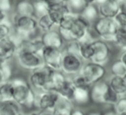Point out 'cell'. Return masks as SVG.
<instances>
[{
    "label": "cell",
    "mask_w": 126,
    "mask_h": 115,
    "mask_svg": "<svg viewBox=\"0 0 126 115\" xmlns=\"http://www.w3.org/2000/svg\"><path fill=\"white\" fill-rule=\"evenodd\" d=\"M120 98H121V96H120L118 93H116V92L110 86L108 92H107L106 95H105L104 104L109 105V106H113V105L118 102V100Z\"/></svg>",
    "instance_id": "obj_32"
},
{
    "label": "cell",
    "mask_w": 126,
    "mask_h": 115,
    "mask_svg": "<svg viewBox=\"0 0 126 115\" xmlns=\"http://www.w3.org/2000/svg\"><path fill=\"white\" fill-rule=\"evenodd\" d=\"M72 79L75 83L76 87H85V88H90L91 87V84L87 81V79L83 76H81L79 73L78 75L74 76L72 77Z\"/></svg>",
    "instance_id": "obj_36"
},
{
    "label": "cell",
    "mask_w": 126,
    "mask_h": 115,
    "mask_svg": "<svg viewBox=\"0 0 126 115\" xmlns=\"http://www.w3.org/2000/svg\"><path fill=\"white\" fill-rule=\"evenodd\" d=\"M45 1H46V3H47V5L50 7V6H52V5H54V4L58 3V2H60V1H62V0H45Z\"/></svg>",
    "instance_id": "obj_44"
},
{
    "label": "cell",
    "mask_w": 126,
    "mask_h": 115,
    "mask_svg": "<svg viewBox=\"0 0 126 115\" xmlns=\"http://www.w3.org/2000/svg\"><path fill=\"white\" fill-rule=\"evenodd\" d=\"M75 88H76V86H75V83L73 81V79L67 77L65 81L63 82L62 84H61V86L59 87V89L57 90V93L62 98L73 101Z\"/></svg>",
    "instance_id": "obj_24"
},
{
    "label": "cell",
    "mask_w": 126,
    "mask_h": 115,
    "mask_svg": "<svg viewBox=\"0 0 126 115\" xmlns=\"http://www.w3.org/2000/svg\"><path fill=\"white\" fill-rule=\"evenodd\" d=\"M45 65L51 70H61L63 58V49L45 47L42 52Z\"/></svg>",
    "instance_id": "obj_10"
},
{
    "label": "cell",
    "mask_w": 126,
    "mask_h": 115,
    "mask_svg": "<svg viewBox=\"0 0 126 115\" xmlns=\"http://www.w3.org/2000/svg\"><path fill=\"white\" fill-rule=\"evenodd\" d=\"M110 73L112 76H118V77H125L126 76V65L117 58L114 60L110 67Z\"/></svg>",
    "instance_id": "obj_28"
},
{
    "label": "cell",
    "mask_w": 126,
    "mask_h": 115,
    "mask_svg": "<svg viewBox=\"0 0 126 115\" xmlns=\"http://www.w3.org/2000/svg\"><path fill=\"white\" fill-rule=\"evenodd\" d=\"M37 19H38V28L43 33L56 27V25L54 24V22L52 21L50 16H48V14L39 16V17H37Z\"/></svg>",
    "instance_id": "obj_26"
},
{
    "label": "cell",
    "mask_w": 126,
    "mask_h": 115,
    "mask_svg": "<svg viewBox=\"0 0 126 115\" xmlns=\"http://www.w3.org/2000/svg\"><path fill=\"white\" fill-rule=\"evenodd\" d=\"M11 81L14 85V99L16 102L27 108L35 107L37 93L32 89L28 82L21 77H14Z\"/></svg>",
    "instance_id": "obj_1"
},
{
    "label": "cell",
    "mask_w": 126,
    "mask_h": 115,
    "mask_svg": "<svg viewBox=\"0 0 126 115\" xmlns=\"http://www.w3.org/2000/svg\"><path fill=\"white\" fill-rule=\"evenodd\" d=\"M38 29V19L35 16H18L14 21V30L23 40L32 38V35Z\"/></svg>",
    "instance_id": "obj_4"
},
{
    "label": "cell",
    "mask_w": 126,
    "mask_h": 115,
    "mask_svg": "<svg viewBox=\"0 0 126 115\" xmlns=\"http://www.w3.org/2000/svg\"><path fill=\"white\" fill-rule=\"evenodd\" d=\"M36 104L39 110L34 113L39 114H53V108L59 100L60 96L57 92L51 90H41L36 92Z\"/></svg>",
    "instance_id": "obj_2"
},
{
    "label": "cell",
    "mask_w": 126,
    "mask_h": 115,
    "mask_svg": "<svg viewBox=\"0 0 126 115\" xmlns=\"http://www.w3.org/2000/svg\"><path fill=\"white\" fill-rule=\"evenodd\" d=\"M112 107L115 114H126V96H122Z\"/></svg>",
    "instance_id": "obj_35"
},
{
    "label": "cell",
    "mask_w": 126,
    "mask_h": 115,
    "mask_svg": "<svg viewBox=\"0 0 126 115\" xmlns=\"http://www.w3.org/2000/svg\"><path fill=\"white\" fill-rule=\"evenodd\" d=\"M91 25H92L91 23H89L87 20L82 18L79 14L77 18L74 21V24H73L71 30H70L73 40L80 41L84 37L91 34Z\"/></svg>",
    "instance_id": "obj_11"
},
{
    "label": "cell",
    "mask_w": 126,
    "mask_h": 115,
    "mask_svg": "<svg viewBox=\"0 0 126 115\" xmlns=\"http://www.w3.org/2000/svg\"><path fill=\"white\" fill-rule=\"evenodd\" d=\"M113 19H114V21L116 22V24H117V26L119 27V28H124L126 29V14L125 13H123V12H119L116 16L113 17Z\"/></svg>",
    "instance_id": "obj_39"
},
{
    "label": "cell",
    "mask_w": 126,
    "mask_h": 115,
    "mask_svg": "<svg viewBox=\"0 0 126 115\" xmlns=\"http://www.w3.org/2000/svg\"><path fill=\"white\" fill-rule=\"evenodd\" d=\"M82 114H84V112L81 109H79V108H75L73 110V113H72V115H82Z\"/></svg>",
    "instance_id": "obj_45"
},
{
    "label": "cell",
    "mask_w": 126,
    "mask_h": 115,
    "mask_svg": "<svg viewBox=\"0 0 126 115\" xmlns=\"http://www.w3.org/2000/svg\"><path fill=\"white\" fill-rule=\"evenodd\" d=\"M16 55L18 65L23 69L33 71L35 69L45 66L44 59L39 53L32 52L26 49H18Z\"/></svg>",
    "instance_id": "obj_5"
},
{
    "label": "cell",
    "mask_w": 126,
    "mask_h": 115,
    "mask_svg": "<svg viewBox=\"0 0 126 115\" xmlns=\"http://www.w3.org/2000/svg\"><path fill=\"white\" fill-rule=\"evenodd\" d=\"M92 46H93V56L91 61L105 66L109 62L111 55V49L109 43L99 38V39H95L92 42Z\"/></svg>",
    "instance_id": "obj_8"
},
{
    "label": "cell",
    "mask_w": 126,
    "mask_h": 115,
    "mask_svg": "<svg viewBox=\"0 0 126 115\" xmlns=\"http://www.w3.org/2000/svg\"><path fill=\"white\" fill-rule=\"evenodd\" d=\"M34 8H35V16L36 17L46 15L48 13V10H49V6L46 3L45 0H35Z\"/></svg>",
    "instance_id": "obj_33"
},
{
    "label": "cell",
    "mask_w": 126,
    "mask_h": 115,
    "mask_svg": "<svg viewBox=\"0 0 126 115\" xmlns=\"http://www.w3.org/2000/svg\"><path fill=\"white\" fill-rule=\"evenodd\" d=\"M79 16L85 20H87L89 23L93 24L95 21L100 17V13L98 6L95 4H87L83 10L79 13Z\"/></svg>",
    "instance_id": "obj_22"
},
{
    "label": "cell",
    "mask_w": 126,
    "mask_h": 115,
    "mask_svg": "<svg viewBox=\"0 0 126 115\" xmlns=\"http://www.w3.org/2000/svg\"><path fill=\"white\" fill-rule=\"evenodd\" d=\"M12 8V3L11 0H0V9L9 12Z\"/></svg>",
    "instance_id": "obj_40"
},
{
    "label": "cell",
    "mask_w": 126,
    "mask_h": 115,
    "mask_svg": "<svg viewBox=\"0 0 126 115\" xmlns=\"http://www.w3.org/2000/svg\"><path fill=\"white\" fill-rule=\"evenodd\" d=\"M44 44L46 47H50V48H55V49H63L64 48V39L61 36L58 29H51L47 32H44L41 36Z\"/></svg>",
    "instance_id": "obj_15"
},
{
    "label": "cell",
    "mask_w": 126,
    "mask_h": 115,
    "mask_svg": "<svg viewBox=\"0 0 126 115\" xmlns=\"http://www.w3.org/2000/svg\"><path fill=\"white\" fill-rule=\"evenodd\" d=\"M66 78H67L66 75L61 70H51L47 90H51V91L57 92V90L59 89V87L61 86L63 82L65 81Z\"/></svg>",
    "instance_id": "obj_18"
},
{
    "label": "cell",
    "mask_w": 126,
    "mask_h": 115,
    "mask_svg": "<svg viewBox=\"0 0 126 115\" xmlns=\"http://www.w3.org/2000/svg\"><path fill=\"white\" fill-rule=\"evenodd\" d=\"M97 1L98 0H85V2H86V4H97Z\"/></svg>",
    "instance_id": "obj_46"
},
{
    "label": "cell",
    "mask_w": 126,
    "mask_h": 115,
    "mask_svg": "<svg viewBox=\"0 0 126 115\" xmlns=\"http://www.w3.org/2000/svg\"><path fill=\"white\" fill-rule=\"evenodd\" d=\"M93 42V41H92ZM92 42L90 43H81L80 42V50H79V56L84 61H91L93 56V46Z\"/></svg>",
    "instance_id": "obj_29"
},
{
    "label": "cell",
    "mask_w": 126,
    "mask_h": 115,
    "mask_svg": "<svg viewBox=\"0 0 126 115\" xmlns=\"http://www.w3.org/2000/svg\"><path fill=\"white\" fill-rule=\"evenodd\" d=\"M93 28L100 39L108 43H113L118 26L113 18L100 16L93 23Z\"/></svg>",
    "instance_id": "obj_3"
},
{
    "label": "cell",
    "mask_w": 126,
    "mask_h": 115,
    "mask_svg": "<svg viewBox=\"0 0 126 115\" xmlns=\"http://www.w3.org/2000/svg\"><path fill=\"white\" fill-rule=\"evenodd\" d=\"M12 77V69L9 62H0V85L10 80Z\"/></svg>",
    "instance_id": "obj_30"
},
{
    "label": "cell",
    "mask_w": 126,
    "mask_h": 115,
    "mask_svg": "<svg viewBox=\"0 0 126 115\" xmlns=\"http://www.w3.org/2000/svg\"><path fill=\"white\" fill-rule=\"evenodd\" d=\"M12 27L11 23L9 21L0 23V40H3L5 38H8L12 34Z\"/></svg>",
    "instance_id": "obj_38"
},
{
    "label": "cell",
    "mask_w": 126,
    "mask_h": 115,
    "mask_svg": "<svg viewBox=\"0 0 126 115\" xmlns=\"http://www.w3.org/2000/svg\"><path fill=\"white\" fill-rule=\"evenodd\" d=\"M14 99V85L10 80L0 85V101Z\"/></svg>",
    "instance_id": "obj_27"
},
{
    "label": "cell",
    "mask_w": 126,
    "mask_h": 115,
    "mask_svg": "<svg viewBox=\"0 0 126 115\" xmlns=\"http://www.w3.org/2000/svg\"><path fill=\"white\" fill-rule=\"evenodd\" d=\"M74 109H75V105L73 101L60 97L53 108V114L72 115Z\"/></svg>",
    "instance_id": "obj_20"
},
{
    "label": "cell",
    "mask_w": 126,
    "mask_h": 115,
    "mask_svg": "<svg viewBox=\"0 0 126 115\" xmlns=\"http://www.w3.org/2000/svg\"><path fill=\"white\" fill-rule=\"evenodd\" d=\"M45 44L42 38H29L22 42L19 49H26L32 52H36L42 55L43 49H45Z\"/></svg>",
    "instance_id": "obj_19"
},
{
    "label": "cell",
    "mask_w": 126,
    "mask_h": 115,
    "mask_svg": "<svg viewBox=\"0 0 126 115\" xmlns=\"http://www.w3.org/2000/svg\"><path fill=\"white\" fill-rule=\"evenodd\" d=\"M110 86L121 97L126 96V79L124 77H118V76H112L108 79Z\"/></svg>",
    "instance_id": "obj_23"
},
{
    "label": "cell",
    "mask_w": 126,
    "mask_h": 115,
    "mask_svg": "<svg viewBox=\"0 0 126 115\" xmlns=\"http://www.w3.org/2000/svg\"><path fill=\"white\" fill-rule=\"evenodd\" d=\"M62 1H66V2H67V1H68V0H62Z\"/></svg>",
    "instance_id": "obj_48"
},
{
    "label": "cell",
    "mask_w": 126,
    "mask_h": 115,
    "mask_svg": "<svg viewBox=\"0 0 126 115\" xmlns=\"http://www.w3.org/2000/svg\"><path fill=\"white\" fill-rule=\"evenodd\" d=\"M84 64V60L79 56V54L69 52L63 49V58L61 71L66 76H76L78 75L82 66Z\"/></svg>",
    "instance_id": "obj_6"
},
{
    "label": "cell",
    "mask_w": 126,
    "mask_h": 115,
    "mask_svg": "<svg viewBox=\"0 0 126 115\" xmlns=\"http://www.w3.org/2000/svg\"><path fill=\"white\" fill-rule=\"evenodd\" d=\"M22 105L15 99L0 101V115H18L22 113Z\"/></svg>",
    "instance_id": "obj_17"
},
{
    "label": "cell",
    "mask_w": 126,
    "mask_h": 115,
    "mask_svg": "<svg viewBox=\"0 0 126 115\" xmlns=\"http://www.w3.org/2000/svg\"><path fill=\"white\" fill-rule=\"evenodd\" d=\"M67 3L71 11L74 13H78V14H79L83 10V8L87 5L85 0H68Z\"/></svg>",
    "instance_id": "obj_34"
},
{
    "label": "cell",
    "mask_w": 126,
    "mask_h": 115,
    "mask_svg": "<svg viewBox=\"0 0 126 115\" xmlns=\"http://www.w3.org/2000/svg\"><path fill=\"white\" fill-rule=\"evenodd\" d=\"M79 74L83 76L87 81L92 85L95 82L102 80L105 77L107 71L104 65L95 63L93 61H87L83 64Z\"/></svg>",
    "instance_id": "obj_7"
},
{
    "label": "cell",
    "mask_w": 126,
    "mask_h": 115,
    "mask_svg": "<svg viewBox=\"0 0 126 115\" xmlns=\"http://www.w3.org/2000/svg\"><path fill=\"white\" fill-rule=\"evenodd\" d=\"M118 58L126 65V49H122V50H121V52H120Z\"/></svg>",
    "instance_id": "obj_42"
},
{
    "label": "cell",
    "mask_w": 126,
    "mask_h": 115,
    "mask_svg": "<svg viewBox=\"0 0 126 115\" xmlns=\"http://www.w3.org/2000/svg\"><path fill=\"white\" fill-rule=\"evenodd\" d=\"M50 71L51 69H49L46 65L33 70L29 77V82L32 87L37 91L47 90Z\"/></svg>",
    "instance_id": "obj_9"
},
{
    "label": "cell",
    "mask_w": 126,
    "mask_h": 115,
    "mask_svg": "<svg viewBox=\"0 0 126 115\" xmlns=\"http://www.w3.org/2000/svg\"><path fill=\"white\" fill-rule=\"evenodd\" d=\"M80 42L79 40H72L70 42H67V45L65 47L64 50L69 51V52H73L76 54L79 55V50H80Z\"/></svg>",
    "instance_id": "obj_37"
},
{
    "label": "cell",
    "mask_w": 126,
    "mask_h": 115,
    "mask_svg": "<svg viewBox=\"0 0 126 115\" xmlns=\"http://www.w3.org/2000/svg\"><path fill=\"white\" fill-rule=\"evenodd\" d=\"M115 1H118V2H120V1H121V0H115Z\"/></svg>",
    "instance_id": "obj_47"
},
{
    "label": "cell",
    "mask_w": 126,
    "mask_h": 115,
    "mask_svg": "<svg viewBox=\"0 0 126 115\" xmlns=\"http://www.w3.org/2000/svg\"><path fill=\"white\" fill-rule=\"evenodd\" d=\"M16 13L18 16H35L34 3L29 0H20L16 6Z\"/></svg>",
    "instance_id": "obj_25"
},
{
    "label": "cell",
    "mask_w": 126,
    "mask_h": 115,
    "mask_svg": "<svg viewBox=\"0 0 126 115\" xmlns=\"http://www.w3.org/2000/svg\"><path fill=\"white\" fill-rule=\"evenodd\" d=\"M18 50V47L15 41L9 36L0 40V62H8Z\"/></svg>",
    "instance_id": "obj_12"
},
{
    "label": "cell",
    "mask_w": 126,
    "mask_h": 115,
    "mask_svg": "<svg viewBox=\"0 0 126 115\" xmlns=\"http://www.w3.org/2000/svg\"><path fill=\"white\" fill-rule=\"evenodd\" d=\"M125 77V79H126V76H125V77Z\"/></svg>",
    "instance_id": "obj_49"
},
{
    "label": "cell",
    "mask_w": 126,
    "mask_h": 115,
    "mask_svg": "<svg viewBox=\"0 0 126 115\" xmlns=\"http://www.w3.org/2000/svg\"><path fill=\"white\" fill-rule=\"evenodd\" d=\"M100 16L113 18L120 12V2L115 0H106L102 4L98 5Z\"/></svg>",
    "instance_id": "obj_16"
},
{
    "label": "cell",
    "mask_w": 126,
    "mask_h": 115,
    "mask_svg": "<svg viewBox=\"0 0 126 115\" xmlns=\"http://www.w3.org/2000/svg\"><path fill=\"white\" fill-rule=\"evenodd\" d=\"M71 12L72 11H71L68 3L66 1H60V2L50 6L47 14L57 27L59 25V23L61 22L63 17L66 15L70 14Z\"/></svg>",
    "instance_id": "obj_13"
},
{
    "label": "cell",
    "mask_w": 126,
    "mask_h": 115,
    "mask_svg": "<svg viewBox=\"0 0 126 115\" xmlns=\"http://www.w3.org/2000/svg\"><path fill=\"white\" fill-rule=\"evenodd\" d=\"M120 11L126 14V0L120 1Z\"/></svg>",
    "instance_id": "obj_43"
},
{
    "label": "cell",
    "mask_w": 126,
    "mask_h": 115,
    "mask_svg": "<svg viewBox=\"0 0 126 115\" xmlns=\"http://www.w3.org/2000/svg\"><path fill=\"white\" fill-rule=\"evenodd\" d=\"M110 88V84L108 81L99 80L91 85L90 88V98L91 102L97 104H104L105 95Z\"/></svg>",
    "instance_id": "obj_14"
},
{
    "label": "cell",
    "mask_w": 126,
    "mask_h": 115,
    "mask_svg": "<svg viewBox=\"0 0 126 115\" xmlns=\"http://www.w3.org/2000/svg\"><path fill=\"white\" fill-rule=\"evenodd\" d=\"M113 44L121 49H126V29L124 28H119L115 33Z\"/></svg>",
    "instance_id": "obj_31"
},
{
    "label": "cell",
    "mask_w": 126,
    "mask_h": 115,
    "mask_svg": "<svg viewBox=\"0 0 126 115\" xmlns=\"http://www.w3.org/2000/svg\"><path fill=\"white\" fill-rule=\"evenodd\" d=\"M8 21V15H7V12L0 9V23H3V22H6Z\"/></svg>",
    "instance_id": "obj_41"
},
{
    "label": "cell",
    "mask_w": 126,
    "mask_h": 115,
    "mask_svg": "<svg viewBox=\"0 0 126 115\" xmlns=\"http://www.w3.org/2000/svg\"><path fill=\"white\" fill-rule=\"evenodd\" d=\"M90 88L76 87L75 88V92H74V97H73L74 103L79 104V105H83V104L88 103L91 101V98H90Z\"/></svg>",
    "instance_id": "obj_21"
}]
</instances>
